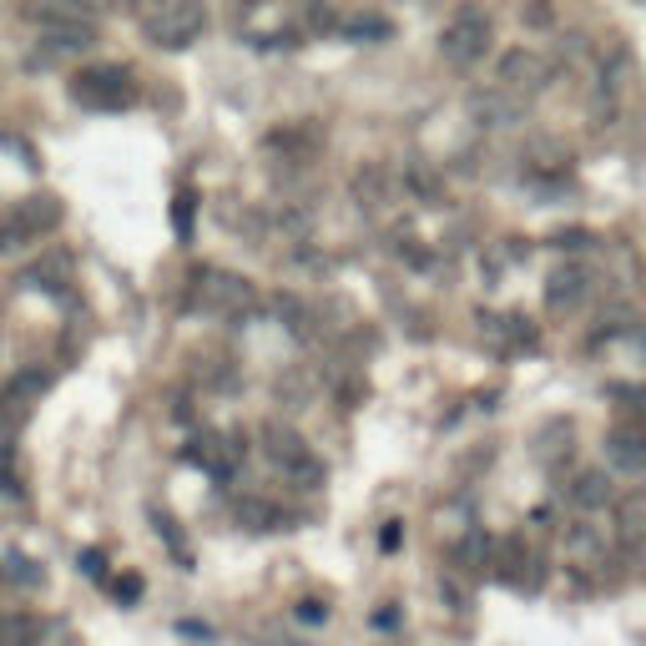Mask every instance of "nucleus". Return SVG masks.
Here are the masks:
<instances>
[{
  "label": "nucleus",
  "mask_w": 646,
  "mask_h": 646,
  "mask_svg": "<svg viewBox=\"0 0 646 646\" xmlns=\"http://www.w3.org/2000/svg\"><path fill=\"white\" fill-rule=\"evenodd\" d=\"M571 500L581 505V511H602L606 500H611V480H606L602 470H581L571 480Z\"/></svg>",
  "instance_id": "1a4fd4ad"
},
{
  "label": "nucleus",
  "mask_w": 646,
  "mask_h": 646,
  "mask_svg": "<svg viewBox=\"0 0 646 646\" xmlns=\"http://www.w3.org/2000/svg\"><path fill=\"white\" fill-rule=\"evenodd\" d=\"M545 87V61L535 56V51H505L500 56V91H511V96H520V91H535Z\"/></svg>",
  "instance_id": "20e7f679"
},
{
  "label": "nucleus",
  "mask_w": 646,
  "mask_h": 646,
  "mask_svg": "<svg viewBox=\"0 0 646 646\" xmlns=\"http://www.w3.org/2000/svg\"><path fill=\"white\" fill-rule=\"evenodd\" d=\"M26 243H41V233L21 212H5V222H0V253H15V248H26Z\"/></svg>",
  "instance_id": "9d476101"
},
{
  "label": "nucleus",
  "mask_w": 646,
  "mask_h": 646,
  "mask_svg": "<svg viewBox=\"0 0 646 646\" xmlns=\"http://www.w3.org/2000/svg\"><path fill=\"white\" fill-rule=\"evenodd\" d=\"M207 26V11L203 5H188V0H177V5H162L157 15H147V36L157 46H192L197 36H203Z\"/></svg>",
  "instance_id": "f03ea898"
},
{
  "label": "nucleus",
  "mask_w": 646,
  "mask_h": 646,
  "mask_svg": "<svg viewBox=\"0 0 646 646\" xmlns=\"http://www.w3.org/2000/svg\"><path fill=\"white\" fill-rule=\"evenodd\" d=\"M586 288H591V279L581 268H560L556 279L545 283V303H551V309H576V303L586 298Z\"/></svg>",
  "instance_id": "423d86ee"
},
{
  "label": "nucleus",
  "mask_w": 646,
  "mask_h": 646,
  "mask_svg": "<svg viewBox=\"0 0 646 646\" xmlns=\"http://www.w3.org/2000/svg\"><path fill=\"white\" fill-rule=\"evenodd\" d=\"M410 182H414V192H425V197H440V182H435V172H425V167H414Z\"/></svg>",
  "instance_id": "ddd939ff"
},
{
  "label": "nucleus",
  "mask_w": 646,
  "mask_h": 646,
  "mask_svg": "<svg viewBox=\"0 0 646 646\" xmlns=\"http://www.w3.org/2000/svg\"><path fill=\"white\" fill-rule=\"evenodd\" d=\"M611 465L617 470H626V475H642L646 470V429L642 425H621V429H611Z\"/></svg>",
  "instance_id": "39448f33"
},
{
  "label": "nucleus",
  "mask_w": 646,
  "mask_h": 646,
  "mask_svg": "<svg viewBox=\"0 0 646 646\" xmlns=\"http://www.w3.org/2000/svg\"><path fill=\"white\" fill-rule=\"evenodd\" d=\"M323 617H328V606H323V602H298V621H309V626H319Z\"/></svg>",
  "instance_id": "4468645a"
},
{
  "label": "nucleus",
  "mask_w": 646,
  "mask_h": 646,
  "mask_svg": "<svg viewBox=\"0 0 646 646\" xmlns=\"http://www.w3.org/2000/svg\"><path fill=\"white\" fill-rule=\"evenodd\" d=\"M237 515H248V520H253V530H268V520H273V511H268L263 500H248V505H243V511H237Z\"/></svg>",
  "instance_id": "f8f14e48"
},
{
  "label": "nucleus",
  "mask_w": 646,
  "mask_h": 646,
  "mask_svg": "<svg viewBox=\"0 0 646 646\" xmlns=\"http://www.w3.org/2000/svg\"><path fill=\"white\" fill-rule=\"evenodd\" d=\"M344 30L349 36H389V21L384 15H353V21H344Z\"/></svg>",
  "instance_id": "9b49d317"
},
{
  "label": "nucleus",
  "mask_w": 646,
  "mask_h": 646,
  "mask_svg": "<svg viewBox=\"0 0 646 646\" xmlns=\"http://www.w3.org/2000/svg\"><path fill=\"white\" fill-rule=\"evenodd\" d=\"M76 102L87 106H127L132 102V81L121 66H91V72L76 76Z\"/></svg>",
  "instance_id": "7ed1b4c3"
},
{
  "label": "nucleus",
  "mask_w": 646,
  "mask_h": 646,
  "mask_svg": "<svg viewBox=\"0 0 646 646\" xmlns=\"http://www.w3.org/2000/svg\"><path fill=\"white\" fill-rule=\"evenodd\" d=\"M46 626L30 611H0V646H36Z\"/></svg>",
  "instance_id": "0eeeda50"
},
{
  "label": "nucleus",
  "mask_w": 646,
  "mask_h": 646,
  "mask_svg": "<svg viewBox=\"0 0 646 646\" xmlns=\"http://www.w3.org/2000/svg\"><path fill=\"white\" fill-rule=\"evenodd\" d=\"M490 15H480V11H465V15H455L450 26H444V36H440V51H444V61L450 66H475V61L490 51Z\"/></svg>",
  "instance_id": "f257e3e1"
},
{
  "label": "nucleus",
  "mask_w": 646,
  "mask_h": 646,
  "mask_svg": "<svg viewBox=\"0 0 646 646\" xmlns=\"http://www.w3.org/2000/svg\"><path fill=\"white\" fill-rule=\"evenodd\" d=\"M248 283H237V279H228V273H207V283H203V303L207 309H233V303H248Z\"/></svg>",
  "instance_id": "6e6552de"
}]
</instances>
